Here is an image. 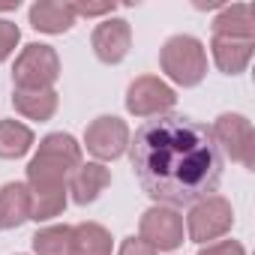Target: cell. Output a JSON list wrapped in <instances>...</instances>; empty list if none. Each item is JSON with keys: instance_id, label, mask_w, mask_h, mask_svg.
Returning <instances> with one entry per match:
<instances>
[{"instance_id": "obj_1", "label": "cell", "mask_w": 255, "mask_h": 255, "mask_svg": "<svg viewBox=\"0 0 255 255\" xmlns=\"http://www.w3.org/2000/svg\"><path fill=\"white\" fill-rule=\"evenodd\" d=\"M126 153L144 195L162 207H189L216 195L222 183V153L210 126L183 114L144 120Z\"/></svg>"}, {"instance_id": "obj_2", "label": "cell", "mask_w": 255, "mask_h": 255, "mask_svg": "<svg viewBox=\"0 0 255 255\" xmlns=\"http://www.w3.org/2000/svg\"><path fill=\"white\" fill-rule=\"evenodd\" d=\"M81 144L69 132H51L39 141L36 156L27 162V189L39 192H66L69 174L81 165Z\"/></svg>"}, {"instance_id": "obj_3", "label": "cell", "mask_w": 255, "mask_h": 255, "mask_svg": "<svg viewBox=\"0 0 255 255\" xmlns=\"http://www.w3.org/2000/svg\"><path fill=\"white\" fill-rule=\"evenodd\" d=\"M159 66L177 87H198L207 75V48L189 33L168 36L159 48Z\"/></svg>"}, {"instance_id": "obj_4", "label": "cell", "mask_w": 255, "mask_h": 255, "mask_svg": "<svg viewBox=\"0 0 255 255\" xmlns=\"http://www.w3.org/2000/svg\"><path fill=\"white\" fill-rule=\"evenodd\" d=\"M60 78V57L45 42H30L18 51L12 66V84L18 90H51Z\"/></svg>"}, {"instance_id": "obj_5", "label": "cell", "mask_w": 255, "mask_h": 255, "mask_svg": "<svg viewBox=\"0 0 255 255\" xmlns=\"http://www.w3.org/2000/svg\"><path fill=\"white\" fill-rule=\"evenodd\" d=\"M231 228H234V207L225 195H207V198L189 204L186 234L192 243L207 246L213 240H222Z\"/></svg>"}, {"instance_id": "obj_6", "label": "cell", "mask_w": 255, "mask_h": 255, "mask_svg": "<svg viewBox=\"0 0 255 255\" xmlns=\"http://www.w3.org/2000/svg\"><path fill=\"white\" fill-rule=\"evenodd\" d=\"M210 135L222 156H228L243 168H255V132L246 114H237V111L219 114L210 126Z\"/></svg>"}, {"instance_id": "obj_7", "label": "cell", "mask_w": 255, "mask_h": 255, "mask_svg": "<svg viewBox=\"0 0 255 255\" xmlns=\"http://www.w3.org/2000/svg\"><path fill=\"white\" fill-rule=\"evenodd\" d=\"M129 138H132V132L126 126V120H120L114 114H102L87 123L81 147H87V153L96 162H114L129 150Z\"/></svg>"}, {"instance_id": "obj_8", "label": "cell", "mask_w": 255, "mask_h": 255, "mask_svg": "<svg viewBox=\"0 0 255 255\" xmlns=\"http://www.w3.org/2000/svg\"><path fill=\"white\" fill-rule=\"evenodd\" d=\"M174 105H177V93L159 75H138L126 90V111L144 120L171 114Z\"/></svg>"}, {"instance_id": "obj_9", "label": "cell", "mask_w": 255, "mask_h": 255, "mask_svg": "<svg viewBox=\"0 0 255 255\" xmlns=\"http://www.w3.org/2000/svg\"><path fill=\"white\" fill-rule=\"evenodd\" d=\"M138 237L147 240L156 252H174L183 243V216L174 207L153 204L138 222Z\"/></svg>"}, {"instance_id": "obj_10", "label": "cell", "mask_w": 255, "mask_h": 255, "mask_svg": "<svg viewBox=\"0 0 255 255\" xmlns=\"http://www.w3.org/2000/svg\"><path fill=\"white\" fill-rule=\"evenodd\" d=\"M90 45H93V54L102 63H108V66L120 63L126 54H129V48H132V27H129V21H126V18H114V15L102 18L93 27Z\"/></svg>"}, {"instance_id": "obj_11", "label": "cell", "mask_w": 255, "mask_h": 255, "mask_svg": "<svg viewBox=\"0 0 255 255\" xmlns=\"http://www.w3.org/2000/svg\"><path fill=\"white\" fill-rule=\"evenodd\" d=\"M111 186V171L102 165V162H81L72 174H69V183H66V192L72 195L75 204H93L105 189Z\"/></svg>"}, {"instance_id": "obj_12", "label": "cell", "mask_w": 255, "mask_h": 255, "mask_svg": "<svg viewBox=\"0 0 255 255\" xmlns=\"http://www.w3.org/2000/svg\"><path fill=\"white\" fill-rule=\"evenodd\" d=\"M27 18H30L33 30L48 33V36L66 33L78 21L75 12H72V3H66V0H36V3L27 9Z\"/></svg>"}, {"instance_id": "obj_13", "label": "cell", "mask_w": 255, "mask_h": 255, "mask_svg": "<svg viewBox=\"0 0 255 255\" xmlns=\"http://www.w3.org/2000/svg\"><path fill=\"white\" fill-rule=\"evenodd\" d=\"M252 51H255V39H231V36H213L210 39V54H213V63L222 75L246 72Z\"/></svg>"}, {"instance_id": "obj_14", "label": "cell", "mask_w": 255, "mask_h": 255, "mask_svg": "<svg viewBox=\"0 0 255 255\" xmlns=\"http://www.w3.org/2000/svg\"><path fill=\"white\" fill-rule=\"evenodd\" d=\"M30 219V189L21 180L0 186V231H12Z\"/></svg>"}, {"instance_id": "obj_15", "label": "cell", "mask_w": 255, "mask_h": 255, "mask_svg": "<svg viewBox=\"0 0 255 255\" xmlns=\"http://www.w3.org/2000/svg\"><path fill=\"white\" fill-rule=\"evenodd\" d=\"M210 27H213V36L255 39V9H252L249 3H231V6H222Z\"/></svg>"}, {"instance_id": "obj_16", "label": "cell", "mask_w": 255, "mask_h": 255, "mask_svg": "<svg viewBox=\"0 0 255 255\" xmlns=\"http://www.w3.org/2000/svg\"><path fill=\"white\" fill-rule=\"evenodd\" d=\"M12 105H15V111L21 117L45 123V120H51L57 114L60 96H57L54 87L51 90H18V87H12Z\"/></svg>"}, {"instance_id": "obj_17", "label": "cell", "mask_w": 255, "mask_h": 255, "mask_svg": "<svg viewBox=\"0 0 255 255\" xmlns=\"http://www.w3.org/2000/svg\"><path fill=\"white\" fill-rule=\"evenodd\" d=\"M114 240L111 231L99 222L72 225V255H111Z\"/></svg>"}, {"instance_id": "obj_18", "label": "cell", "mask_w": 255, "mask_h": 255, "mask_svg": "<svg viewBox=\"0 0 255 255\" xmlns=\"http://www.w3.org/2000/svg\"><path fill=\"white\" fill-rule=\"evenodd\" d=\"M36 144V135L27 123L21 120H0V159H21L30 153V147Z\"/></svg>"}, {"instance_id": "obj_19", "label": "cell", "mask_w": 255, "mask_h": 255, "mask_svg": "<svg viewBox=\"0 0 255 255\" xmlns=\"http://www.w3.org/2000/svg\"><path fill=\"white\" fill-rule=\"evenodd\" d=\"M33 255H72V225H45L33 237Z\"/></svg>"}, {"instance_id": "obj_20", "label": "cell", "mask_w": 255, "mask_h": 255, "mask_svg": "<svg viewBox=\"0 0 255 255\" xmlns=\"http://www.w3.org/2000/svg\"><path fill=\"white\" fill-rule=\"evenodd\" d=\"M18 42H21V30H18V24L9 21V18H0V63H6V60L15 54Z\"/></svg>"}, {"instance_id": "obj_21", "label": "cell", "mask_w": 255, "mask_h": 255, "mask_svg": "<svg viewBox=\"0 0 255 255\" xmlns=\"http://www.w3.org/2000/svg\"><path fill=\"white\" fill-rule=\"evenodd\" d=\"M117 3L114 0H102V3H87V0H78V3H72V12L75 18H99V15H114Z\"/></svg>"}, {"instance_id": "obj_22", "label": "cell", "mask_w": 255, "mask_h": 255, "mask_svg": "<svg viewBox=\"0 0 255 255\" xmlns=\"http://www.w3.org/2000/svg\"><path fill=\"white\" fill-rule=\"evenodd\" d=\"M198 255H246L240 240H213L198 249Z\"/></svg>"}, {"instance_id": "obj_23", "label": "cell", "mask_w": 255, "mask_h": 255, "mask_svg": "<svg viewBox=\"0 0 255 255\" xmlns=\"http://www.w3.org/2000/svg\"><path fill=\"white\" fill-rule=\"evenodd\" d=\"M117 255H159V252H156L147 240H141V237H123Z\"/></svg>"}, {"instance_id": "obj_24", "label": "cell", "mask_w": 255, "mask_h": 255, "mask_svg": "<svg viewBox=\"0 0 255 255\" xmlns=\"http://www.w3.org/2000/svg\"><path fill=\"white\" fill-rule=\"evenodd\" d=\"M18 6H21V0H9V3H0V12H12Z\"/></svg>"}]
</instances>
